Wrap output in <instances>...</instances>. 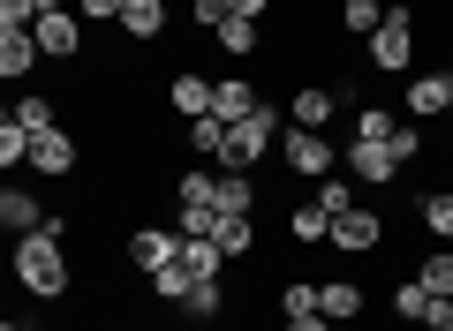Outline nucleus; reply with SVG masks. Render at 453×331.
<instances>
[{
    "instance_id": "2eb2a0df",
    "label": "nucleus",
    "mask_w": 453,
    "mask_h": 331,
    "mask_svg": "<svg viewBox=\"0 0 453 331\" xmlns=\"http://www.w3.org/2000/svg\"><path fill=\"white\" fill-rule=\"evenodd\" d=\"M159 31H166V0H129V8H121V38H129V46H151Z\"/></svg>"
},
{
    "instance_id": "7c9ffc66",
    "label": "nucleus",
    "mask_w": 453,
    "mask_h": 331,
    "mask_svg": "<svg viewBox=\"0 0 453 331\" xmlns=\"http://www.w3.org/2000/svg\"><path fill=\"white\" fill-rule=\"evenodd\" d=\"M416 279L431 286L438 301H453V249H431V256H423V271H416Z\"/></svg>"
},
{
    "instance_id": "f3484780",
    "label": "nucleus",
    "mask_w": 453,
    "mask_h": 331,
    "mask_svg": "<svg viewBox=\"0 0 453 331\" xmlns=\"http://www.w3.org/2000/svg\"><path fill=\"white\" fill-rule=\"evenodd\" d=\"M257 106H265V98H257V83H242V76H226V83H219V98H211V113H219L226 128H234V121H250Z\"/></svg>"
},
{
    "instance_id": "0eeeda50",
    "label": "nucleus",
    "mask_w": 453,
    "mask_h": 331,
    "mask_svg": "<svg viewBox=\"0 0 453 331\" xmlns=\"http://www.w3.org/2000/svg\"><path fill=\"white\" fill-rule=\"evenodd\" d=\"M378 241H386V219H378L371 204H356L348 219H333V249H340V256H371Z\"/></svg>"
},
{
    "instance_id": "5701e85b",
    "label": "nucleus",
    "mask_w": 453,
    "mask_h": 331,
    "mask_svg": "<svg viewBox=\"0 0 453 331\" xmlns=\"http://www.w3.org/2000/svg\"><path fill=\"white\" fill-rule=\"evenodd\" d=\"M189 151L211 158V166L226 158V121H219V113H196V121H189Z\"/></svg>"
},
{
    "instance_id": "a211bd4d",
    "label": "nucleus",
    "mask_w": 453,
    "mask_h": 331,
    "mask_svg": "<svg viewBox=\"0 0 453 331\" xmlns=\"http://www.w3.org/2000/svg\"><path fill=\"white\" fill-rule=\"evenodd\" d=\"M31 68H38V38H31V31H0V76L23 83Z\"/></svg>"
},
{
    "instance_id": "a878e982",
    "label": "nucleus",
    "mask_w": 453,
    "mask_h": 331,
    "mask_svg": "<svg viewBox=\"0 0 453 331\" xmlns=\"http://www.w3.org/2000/svg\"><path fill=\"white\" fill-rule=\"evenodd\" d=\"M423 226H431L438 249H453V189H431V196H423Z\"/></svg>"
},
{
    "instance_id": "f257e3e1",
    "label": "nucleus",
    "mask_w": 453,
    "mask_h": 331,
    "mask_svg": "<svg viewBox=\"0 0 453 331\" xmlns=\"http://www.w3.org/2000/svg\"><path fill=\"white\" fill-rule=\"evenodd\" d=\"M16 286L31 301H61L68 294V219H46L38 234L16 241Z\"/></svg>"
},
{
    "instance_id": "dca6fc26",
    "label": "nucleus",
    "mask_w": 453,
    "mask_h": 331,
    "mask_svg": "<svg viewBox=\"0 0 453 331\" xmlns=\"http://www.w3.org/2000/svg\"><path fill=\"white\" fill-rule=\"evenodd\" d=\"M174 204L181 211H211L219 204V166H189V174L174 181Z\"/></svg>"
},
{
    "instance_id": "2f4dec72",
    "label": "nucleus",
    "mask_w": 453,
    "mask_h": 331,
    "mask_svg": "<svg viewBox=\"0 0 453 331\" xmlns=\"http://www.w3.org/2000/svg\"><path fill=\"white\" fill-rule=\"evenodd\" d=\"M0 166H31V128L0 121Z\"/></svg>"
},
{
    "instance_id": "a19ab883",
    "label": "nucleus",
    "mask_w": 453,
    "mask_h": 331,
    "mask_svg": "<svg viewBox=\"0 0 453 331\" xmlns=\"http://www.w3.org/2000/svg\"><path fill=\"white\" fill-rule=\"evenodd\" d=\"M431 331H453V301H446V309H438V324Z\"/></svg>"
},
{
    "instance_id": "423d86ee",
    "label": "nucleus",
    "mask_w": 453,
    "mask_h": 331,
    "mask_svg": "<svg viewBox=\"0 0 453 331\" xmlns=\"http://www.w3.org/2000/svg\"><path fill=\"white\" fill-rule=\"evenodd\" d=\"M174 256H181V226H136V234H129V264L144 271V279L166 271Z\"/></svg>"
},
{
    "instance_id": "e433bc0d",
    "label": "nucleus",
    "mask_w": 453,
    "mask_h": 331,
    "mask_svg": "<svg viewBox=\"0 0 453 331\" xmlns=\"http://www.w3.org/2000/svg\"><path fill=\"white\" fill-rule=\"evenodd\" d=\"M38 23V0H0V31H31Z\"/></svg>"
},
{
    "instance_id": "bb28decb",
    "label": "nucleus",
    "mask_w": 453,
    "mask_h": 331,
    "mask_svg": "<svg viewBox=\"0 0 453 331\" xmlns=\"http://www.w3.org/2000/svg\"><path fill=\"white\" fill-rule=\"evenodd\" d=\"M393 128H401V113H393V106H356V136L363 143H393Z\"/></svg>"
},
{
    "instance_id": "39448f33",
    "label": "nucleus",
    "mask_w": 453,
    "mask_h": 331,
    "mask_svg": "<svg viewBox=\"0 0 453 331\" xmlns=\"http://www.w3.org/2000/svg\"><path fill=\"white\" fill-rule=\"evenodd\" d=\"M38 53H53V61H76L83 53V16H68V8H46V16L31 23Z\"/></svg>"
},
{
    "instance_id": "473e14b6",
    "label": "nucleus",
    "mask_w": 453,
    "mask_h": 331,
    "mask_svg": "<svg viewBox=\"0 0 453 331\" xmlns=\"http://www.w3.org/2000/svg\"><path fill=\"white\" fill-rule=\"evenodd\" d=\"M280 309L288 316H318V279H288L280 286Z\"/></svg>"
},
{
    "instance_id": "7ed1b4c3",
    "label": "nucleus",
    "mask_w": 453,
    "mask_h": 331,
    "mask_svg": "<svg viewBox=\"0 0 453 331\" xmlns=\"http://www.w3.org/2000/svg\"><path fill=\"white\" fill-rule=\"evenodd\" d=\"M280 158H288V174H303V181H325V174L340 166V158H333V143H325V128H288Z\"/></svg>"
},
{
    "instance_id": "1a4fd4ad",
    "label": "nucleus",
    "mask_w": 453,
    "mask_h": 331,
    "mask_svg": "<svg viewBox=\"0 0 453 331\" xmlns=\"http://www.w3.org/2000/svg\"><path fill=\"white\" fill-rule=\"evenodd\" d=\"M31 166L46 181H68L76 174V136H68V128H46V136H31Z\"/></svg>"
},
{
    "instance_id": "4be33fe9",
    "label": "nucleus",
    "mask_w": 453,
    "mask_h": 331,
    "mask_svg": "<svg viewBox=\"0 0 453 331\" xmlns=\"http://www.w3.org/2000/svg\"><path fill=\"white\" fill-rule=\"evenodd\" d=\"M288 113H295V128H325V121H333V91H325V83H303Z\"/></svg>"
},
{
    "instance_id": "4468645a",
    "label": "nucleus",
    "mask_w": 453,
    "mask_h": 331,
    "mask_svg": "<svg viewBox=\"0 0 453 331\" xmlns=\"http://www.w3.org/2000/svg\"><path fill=\"white\" fill-rule=\"evenodd\" d=\"M438 309H446V301H438L423 279H401V286H393V316H401V324H438Z\"/></svg>"
},
{
    "instance_id": "6ab92c4d",
    "label": "nucleus",
    "mask_w": 453,
    "mask_h": 331,
    "mask_svg": "<svg viewBox=\"0 0 453 331\" xmlns=\"http://www.w3.org/2000/svg\"><path fill=\"white\" fill-rule=\"evenodd\" d=\"M211 241H219V249H226V264H234V256H250V249H257V226H250V219H234V211H211Z\"/></svg>"
},
{
    "instance_id": "c85d7f7f",
    "label": "nucleus",
    "mask_w": 453,
    "mask_h": 331,
    "mask_svg": "<svg viewBox=\"0 0 453 331\" xmlns=\"http://www.w3.org/2000/svg\"><path fill=\"white\" fill-rule=\"evenodd\" d=\"M318 211H325V219H348V211H356V181L325 174V181H318Z\"/></svg>"
},
{
    "instance_id": "f8f14e48",
    "label": "nucleus",
    "mask_w": 453,
    "mask_h": 331,
    "mask_svg": "<svg viewBox=\"0 0 453 331\" xmlns=\"http://www.w3.org/2000/svg\"><path fill=\"white\" fill-rule=\"evenodd\" d=\"M166 98H174V113H181V121H196V113H211L219 83H211V76H196V68H181V76L166 83Z\"/></svg>"
},
{
    "instance_id": "f03ea898",
    "label": "nucleus",
    "mask_w": 453,
    "mask_h": 331,
    "mask_svg": "<svg viewBox=\"0 0 453 331\" xmlns=\"http://www.w3.org/2000/svg\"><path fill=\"white\" fill-rule=\"evenodd\" d=\"M273 136H280V113H273V106H257L250 121H234V128H226V158H219V174H250V166L273 151Z\"/></svg>"
},
{
    "instance_id": "412c9836",
    "label": "nucleus",
    "mask_w": 453,
    "mask_h": 331,
    "mask_svg": "<svg viewBox=\"0 0 453 331\" xmlns=\"http://www.w3.org/2000/svg\"><path fill=\"white\" fill-rule=\"evenodd\" d=\"M211 211H234V219H257V181L250 174H219V204Z\"/></svg>"
},
{
    "instance_id": "f704fd0d",
    "label": "nucleus",
    "mask_w": 453,
    "mask_h": 331,
    "mask_svg": "<svg viewBox=\"0 0 453 331\" xmlns=\"http://www.w3.org/2000/svg\"><path fill=\"white\" fill-rule=\"evenodd\" d=\"M181 309H189V316H219V309H226L219 279H196V286H189V301H181Z\"/></svg>"
},
{
    "instance_id": "393cba45",
    "label": "nucleus",
    "mask_w": 453,
    "mask_h": 331,
    "mask_svg": "<svg viewBox=\"0 0 453 331\" xmlns=\"http://www.w3.org/2000/svg\"><path fill=\"white\" fill-rule=\"evenodd\" d=\"M211 38H219V53H234V61H250V53H257V16H226V23H219Z\"/></svg>"
},
{
    "instance_id": "9b49d317",
    "label": "nucleus",
    "mask_w": 453,
    "mask_h": 331,
    "mask_svg": "<svg viewBox=\"0 0 453 331\" xmlns=\"http://www.w3.org/2000/svg\"><path fill=\"white\" fill-rule=\"evenodd\" d=\"M0 226H8V234H38V226H46V204H38L31 189H16V181H8V189H0Z\"/></svg>"
},
{
    "instance_id": "ea45409f",
    "label": "nucleus",
    "mask_w": 453,
    "mask_h": 331,
    "mask_svg": "<svg viewBox=\"0 0 453 331\" xmlns=\"http://www.w3.org/2000/svg\"><path fill=\"white\" fill-rule=\"evenodd\" d=\"M288 331H340V324H325V316H288Z\"/></svg>"
},
{
    "instance_id": "b1692460",
    "label": "nucleus",
    "mask_w": 453,
    "mask_h": 331,
    "mask_svg": "<svg viewBox=\"0 0 453 331\" xmlns=\"http://www.w3.org/2000/svg\"><path fill=\"white\" fill-rule=\"evenodd\" d=\"M8 121H23V128H31V136H46V128H61V98H46V91H31V98H23L16 113H8Z\"/></svg>"
},
{
    "instance_id": "c756f323",
    "label": "nucleus",
    "mask_w": 453,
    "mask_h": 331,
    "mask_svg": "<svg viewBox=\"0 0 453 331\" xmlns=\"http://www.w3.org/2000/svg\"><path fill=\"white\" fill-rule=\"evenodd\" d=\"M189 286H196V271L181 264V256H174L166 271H151V294H159V301H189Z\"/></svg>"
},
{
    "instance_id": "9d476101",
    "label": "nucleus",
    "mask_w": 453,
    "mask_h": 331,
    "mask_svg": "<svg viewBox=\"0 0 453 331\" xmlns=\"http://www.w3.org/2000/svg\"><path fill=\"white\" fill-rule=\"evenodd\" d=\"M318 316L325 324H356L363 316V279H318Z\"/></svg>"
},
{
    "instance_id": "58836bf2",
    "label": "nucleus",
    "mask_w": 453,
    "mask_h": 331,
    "mask_svg": "<svg viewBox=\"0 0 453 331\" xmlns=\"http://www.w3.org/2000/svg\"><path fill=\"white\" fill-rule=\"evenodd\" d=\"M234 16H273V0H226Z\"/></svg>"
},
{
    "instance_id": "4c0bfd02",
    "label": "nucleus",
    "mask_w": 453,
    "mask_h": 331,
    "mask_svg": "<svg viewBox=\"0 0 453 331\" xmlns=\"http://www.w3.org/2000/svg\"><path fill=\"white\" fill-rule=\"evenodd\" d=\"M121 8H129V0H76L83 23H121Z\"/></svg>"
},
{
    "instance_id": "aec40b11",
    "label": "nucleus",
    "mask_w": 453,
    "mask_h": 331,
    "mask_svg": "<svg viewBox=\"0 0 453 331\" xmlns=\"http://www.w3.org/2000/svg\"><path fill=\"white\" fill-rule=\"evenodd\" d=\"M181 264H189L196 279H219V271H226V249H219L211 234H181Z\"/></svg>"
},
{
    "instance_id": "6e6552de",
    "label": "nucleus",
    "mask_w": 453,
    "mask_h": 331,
    "mask_svg": "<svg viewBox=\"0 0 453 331\" xmlns=\"http://www.w3.org/2000/svg\"><path fill=\"white\" fill-rule=\"evenodd\" d=\"M340 166H348L356 181H371V189H386V181H401V158H393V143H363V136H356V151L340 158Z\"/></svg>"
},
{
    "instance_id": "cd10ccee",
    "label": "nucleus",
    "mask_w": 453,
    "mask_h": 331,
    "mask_svg": "<svg viewBox=\"0 0 453 331\" xmlns=\"http://www.w3.org/2000/svg\"><path fill=\"white\" fill-rule=\"evenodd\" d=\"M386 16H393V8H378V0H348V8H340V23H348L356 38H378V31H386Z\"/></svg>"
},
{
    "instance_id": "20e7f679",
    "label": "nucleus",
    "mask_w": 453,
    "mask_h": 331,
    "mask_svg": "<svg viewBox=\"0 0 453 331\" xmlns=\"http://www.w3.org/2000/svg\"><path fill=\"white\" fill-rule=\"evenodd\" d=\"M408 61H416V23H408V8H393L386 31L371 38V68H378V76H401Z\"/></svg>"
},
{
    "instance_id": "72a5a7b5",
    "label": "nucleus",
    "mask_w": 453,
    "mask_h": 331,
    "mask_svg": "<svg viewBox=\"0 0 453 331\" xmlns=\"http://www.w3.org/2000/svg\"><path fill=\"white\" fill-rule=\"evenodd\" d=\"M288 234H295V241H333V219H325L318 204H303V211L288 219Z\"/></svg>"
},
{
    "instance_id": "ddd939ff",
    "label": "nucleus",
    "mask_w": 453,
    "mask_h": 331,
    "mask_svg": "<svg viewBox=\"0 0 453 331\" xmlns=\"http://www.w3.org/2000/svg\"><path fill=\"white\" fill-rule=\"evenodd\" d=\"M401 106L416 113V121H438V113H453V76H416Z\"/></svg>"
},
{
    "instance_id": "37998d69",
    "label": "nucleus",
    "mask_w": 453,
    "mask_h": 331,
    "mask_svg": "<svg viewBox=\"0 0 453 331\" xmlns=\"http://www.w3.org/2000/svg\"><path fill=\"white\" fill-rule=\"evenodd\" d=\"M106 331H129V324H106Z\"/></svg>"
},
{
    "instance_id": "c9c22d12",
    "label": "nucleus",
    "mask_w": 453,
    "mask_h": 331,
    "mask_svg": "<svg viewBox=\"0 0 453 331\" xmlns=\"http://www.w3.org/2000/svg\"><path fill=\"white\" fill-rule=\"evenodd\" d=\"M226 16H234V8H226V0H189V31H219Z\"/></svg>"
},
{
    "instance_id": "79ce46f5",
    "label": "nucleus",
    "mask_w": 453,
    "mask_h": 331,
    "mask_svg": "<svg viewBox=\"0 0 453 331\" xmlns=\"http://www.w3.org/2000/svg\"><path fill=\"white\" fill-rule=\"evenodd\" d=\"M46 8H61V0H38V16H46Z\"/></svg>"
}]
</instances>
